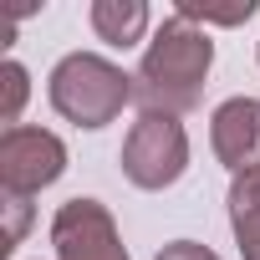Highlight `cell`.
Returning <instances> with one entry per match:
<instances>
[{
    "label": "cell",
    "instance_id": "7",
    "mask_svg": "<svg viewBox=\"0 0 260 260\" xmlns=\"http://www.w3.org/2000/svg\"><path fill=\"white\" fill-rule=\"evenodd\" d=\"M230 230L245 260H260V169L235 174L230 184Z\"/></svg>",
    "mask_w": 260,
    "mask_h": 260
},
{
    "label": "cell",
    "instance_id": "3",
    "mask_svg": "<svg viewBox=\"0 0 260 260\" xmlns=\"http://www.w3.org/2000/svg\"><path fill=\"white\" fill-rule=\"evenodd\" d=\"M189 169V133L169 112H143L122 138V174L138 189H169Z\"/></svg>",
    "mask_w": 260,
    "mask_h": 260
},
{
    "label": "cell",
    "instance_id": "6",
    "mask_svg": "<svg viewBox=\"0 0 260 260\" xmlns=\"http://www.w3.org/2000/svg\"><path fill=\"white\" fill-rule=\"evenodd\" d=\"M209 143L230 174H255L260 169V97L219 102L209 117Z\"/></svg>",
    "mask_w": 260,
    "mask_h": 260
},
{
    "label": "cell",
    "instance_id": "1",
    "mask_svg": "<svg viewBox=\"0 0 260 260\" xmlns=\"http://www.w3.org/2000/svg\"><path fill=\"white\" fill-rule=\"evenodd\" d=\"M209 67H214V41H209V31H199L189 16L174 11V16L158 26V36L148 41V51H143V67H138V77H133V102H138L143 112H169V117H179V112L199 107Z\"/></svg>",
    "mask_w": 260,
    "mask_h": 260
},
{
    "label": "cell",
    "instance_id": "5",
    "mask_svg": "<svg viewBox=\"0 0 260 260\" xmlns=\"http://www.w3.org/2000/svg\"><path fill=\"white\" fill-rule=\"evenodd\" d=\"M51 245L56 260H127L122 235L97 199H67L51 219Z\"/></svg>",
    "mask_w": 260,
    "mask_h": 260
},
{
    "label": "cell",
    "instance_id": "8",
    "mask_svg": "<svg viewBox=\"0 0 260 260\" xmlns=\"http://www.w3.org/2000/svg\"><path fill=\"white\" fill-rule=\"evenodd\" d=\"M92 31L107 46H133L148 31V6L143 0H92Z\"/></svg>",
    "mask_w": 260,
    "mask_h": 260
},
{
    "label": "cell",
    "instance_id": "9",
    "mask_svg": "<svg viewBox=\"0 0 260 260\" xmlns=\"http://www.w3.org/2000/svg\"><path fill=\"white\" fill-rule=\"evenodd\" d=\"M0 87H6V97H0V122H6V127H21L16 117H21V107H26V92H31V77H26V67H21V61H6V67H0Z\"/></svg>",
    "mask_w": 260,
    "mask_h": 260
},
{
    "label": "cell",
    "instance_id": "10",
    "mask_svg": "<svg viewBox=\"0 0 260 260\" xmlns=\"http://www.w3.org/2000/svg\"><path fill=\"white\" fill-rule=\"evenodd\" d=\"M6 209H11V224H6V245H0V255H11V250L21 245V235H26V219H31V199H21V194H6Z\"/></svg>",
    "mask_w": 260,
    "mask_h": 260
},
{
    "label": "cell",
    "instance_id": "4",
    "mask_svg": "<svg viewBox=\"0 0 260 260\" xmlns=\"http://www.w3.org/2000/svg\"><path fill=\"white\" fill-rule=\"evenodd\" d=\"M67 174V143L46 127H6L0 133V184L6 194H41Z\"/></svg>",
    "mask_w": 260,
    "mask_h": 260
},
{
    "label": "cell",
    "instance_id": "11",
    "mask_svg": "<svg viewBox=\"0 0 260 260\" xmlns=\"http://www.w3.org/2000/svg\"><path fill=\"white\" fill-rule=\"evenodd\" d=\"M158 260H219V255L209 245H199V240H174V245L158 250Z\"/></svg>",
    "mask_w": 260,
    "mask_h": 260
},
{
    "label": "cell",
    "instance_id": "2",
    "mask_svg": "<svg viewBox=\"0 0 260 260\" xmlns=\"http://www.w3.org/2000/svg\"><path fill=\"white\" fill-rule=\"evenodd\" d=\"M133 102V77L97 51H72L51 72V107L77 127H107Z\"/></svg>",
    "mask_w": 260,
    "mask_h": 260
}]
</instances>
